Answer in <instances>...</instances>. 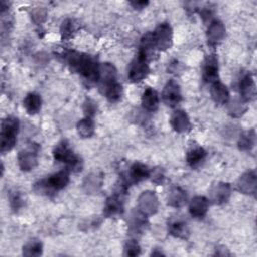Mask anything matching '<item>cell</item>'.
<instances>
[{
    "label": "cell",
    "instance_id": "6da1fadb",
    "mask_svg": "<svg viewBox=\"0 0 257 257\" xmlns=\"http://www.w3.org/2000/svg\"><path fill=\"white\" fill-rule=\"evenodd\" d=\"M65 58L71 70L79 73L86 81H98L100 65L91 56L76 51H68Z\"/></svg>",
    "mask_w": 257,
    "mask_h": 257
},
{
    "label": "cell",
    "instance_id": "7a4b0ae2",
    "mask_svg": "<svg viewBox=\"0 0 257 257\" xmlns=\"http://www.w3.org/2000/svg\"><path fill=\"white\" fill-rule=\"evenodd\" d=\"M19 122L14 116H7L2 120L0 132L1 152L4 154L13 149L16 143Z\"/></svg>",
    "mask_w": 257,
    "mask_h": 257
},
{
    "label": "cell",
    "instance_id": "3957f363",
    "mask_svg": "<svg viewBox=\"0 0 257 257\" xmlns=\"http://www.w3.org/2000/svg\"><path fill=\"white\" fill-rule=\"evenodd\" d=\"M69 182L68 170H60L47 179L39 181L35 184V190L39 193H53L62 190Z\"/></svg>",
    "mask_w": 257,
    "mask_h": 257
},
{
    "label": "cell",
    "instance_id": "277c9868",
    "mask_svg": "<svg viewBox=\"0 0 257 257\" xmlns=\"http://www.w3.org/2000/svg\"><path fill=\"white\" fill-rule=\"evenodd\" d=\"M53 157L56 161L65 163L71 171H78L81 169V160L73 154L69 145L65 141H62L55 146L53 150Z\"/></svg>",
    "mask_w": 257,
    "mask_h": 257
},
{
    "label": "cell",
    "instance_id": "5b68a950",
    "mask_svg": "<svg viewBox=\"0 0 257 257\" xmlns=\"http://www.w3.org/2000/svg\"><path fill=\"white\" fill-rule=\"evenodd\" d=\"M148 58L142 53H138L136 58L132 61L128 69V78L133 82L143 80L149 73L150 68L148 65Z\"/></svg>",
    "mask_w": 257,
    "mask_h": 257
},
{
    "label": "cell",
    "instance_id": "8992f818",
    "mask_svg": "<svg viewBox=\"0 0 257 257\" xmlns=\"http://www.w3.org/2000/svg\"><path fill=\"white\" fill-rule=\"evenodd\" d=\"M153 37L156 45V49L167 50L172 45L173 32L172 28L168 23L160 24L153 32Z\"/></svg>",
    "mask_w": 257,
    "mask_h": 257
},
{
    "label": "cell",
    "instance_id": "52a82bcc",
    "mask_svg": "<svg viewBox=\"0 0 257 257\" xmlns=\"http://www.w3.org/2000/svg\"><path fill=\"white\" fill-rule=\"evenodd\" d=\"M38 147L35 145H29L18 153V165L22 171L33 170L37 165V153Z\"/></svg>",
    "mask_w": 257,
    "mask_h": 257
},
{
    "label": "cell",
    "instance_id": "ba28073f",
    "mask_svg": "<svg viewBox=\"0 0 257 257\" xmlns=\"http://www.w3.org/2000/svg\"><path fill=\"white\" fill-rule=\"evenodd\" d=\"M99 88L103 93L106 89L117 83V71L110 63H102L99 66Z\"/></svg>",
    "mask_w": 257,
    "mask_h": 257
},
{
    "label": "cell",
    "instance_id": "9c48e42d",
    "mask_svg": "<svg viewBox=\"0 0 257 257\" xmlns=\"http://www.w3.org/2000/svg\"><path fill=\"white\" fill-rule=\"evenodd\" d=\"M139 211L145 216L154 215L158 211L159 201L157 196L152 191L143 192L138 199Z\"/></svg>",
    "mask_w": 257,
    "mask_h": 257
},
{
    "label": "cell",
    "instance_id": "30bf717a",
    "mask_svg": "<svg viewBox=\"0 0 257 257\" xmlns=\"http://www.w3.org/2000/svg\"><path fill=\"white\" fill-rule=\"evenodd\" d=\"M162 98L165 104H167L168 106H171V107L176 106L182 99V94H181L179 84L174 80L168 81L163 89Z\"/></svg>",
    "mask_w": 257,
    "mask_h": 257
},
{
    "label": "cell",
    "instance_id": "8fae6325",
    "mask_svg": "<svg viewBox=\"0 0 257 257\" xmlns=\"http://www.w3.org/2000/svg\"><path fill=\"white\" fill-rule=\"evenodd\" d=\"M150 174H151V170L148 168L147 165L140 163V162H136L131 166L128 173L126 175L125 182L127 184L139 183V182L149 178Z\"/></svg>",
    "mask_w": 257,
    "mask_h": 257
},
{
    "label": "cell",
    "instance_id": "7c38bea8",
    "mask_svg": "<svg viewBox=\"0 0 257 257\" xmlns=\"http://www.w3.org/2000/svg\"><path fill=\"white\" fill-rule=\"evenodd\" d=\"M218 59L216 55H208L204 62L203 68V79L207 83H214L218 79Z\"/></svg>",
    "mask_w": 257,
    "mask_h": 257
},
{
    "label": "cell",
    "instance_id": "4fadbf2b",
    "mask_svg": "<svg viewBox=\"0 0 257 257\" xmlns=\"http://www.w3.org/2000/svg\"><path fill=\"white\" fill-rule=\"evenodd\" d=\"M171 125L172 127L180 134L187 133L191 130V122L184 110L177 109L173 112L171 116Z\"/></svg>",
    "mask_w": 257,
    "mask_h": 257
},
{
    "label": "cell",
    "instance_id": "5bb4252c",
    "mask_svg": "<svg viewBox=\"0 0 257 257\" xmlns=\"http://www.w3.org/2000/svg\"><path fill=\"white\" fill-rule=\"evenodd\" d=\"M209 209V201L203 196H196L190 201L189 212L194 218H204Z\"/></svg>",
    "mask_w": 257,
    "mask_h": 257
},
{
    "label": "cell",
    "instance_id": "9a60e30c",
    "mask_svg": "<svg viewBox=\"0 0 257 257\" xmlns=\"http://www.w3.org/2000/svg\"><path fill=\"white\" fill-rule=\"evenodd\" d=\"M225 32H226L225 26L220 20L215 19L211 21L207 30V37H208L209 43L211 44L219 43L224 38Z\"/></svg>",
    "mask_w": 257,
    "mask_h": 257
},
{
    "label": "cell",
    "instance_id": "2e32d148",
    "mask_svg": "<svg viewBox=\"0 0 257 257\" xmlns=\"http://www.w3.org/2000/svg\"><path fill=\"white\" fill-rule=\"evenodd\" d=\"M123 210V204L119 194H113L107 198L104 207L103 214L106 217H113L120 214Z\"/></svg>",
    "mask_w": 257,
    "mask_h": 257
},
{
    "label": "cell",
    "instance_id": "e0dca14e",
    "mask_svg": "<svg viewBox=\"0 0 257 257\" xmlns=\"http://www.w3.org/2000/svg\"><path fill=\"white\" fill-rule=\"evenodd\" d=\"M240 92L244 100H252L256 95V86L254 79L250 73L245 74L239 83Z\"/></svg>",
    "mask_w": 257,
    "mask_h": 257
},
{
    "label": "cell",
    "instance_id": "ac0fdd59",
    "mask_svg": "<svg viewBox=\"0 0 257 257\" xmlns=\"http://www.w3.org/2000/svg\"><path fill=\"white\" fill-rule=\"evenodd\" d=\"M257 180L253 171L242 175L238 181V189L244 194H254L256 192Z\"/></svg>",
    "mask_w": 257,
    "mask_h": 257
},
{
    "label": "cell",
    "instance_id": "d6986e66",
    "mask_svg": "<svg viewBox=\"0 0 257 257\" xmlns=\"http://www.w3.org/2000/svg\"><path fill=\"white\" fill-rule=\"evenodd\" d=\"M211 96L213 100L218 104H225L229 101L230 94L226 85H224L219 80L212 83L211 86Z\"/></svg>",
    "mask_w": 257,
    "mask_h": 257
},
{
    "label": "cell",
    "instance_id": "ffe728a7",
    "mask_svg": "<svg viewBox=\"0 0 257 257\" xmlns=\"http://www.w3.org/2000/svg\"><path fill=\"white\" fill-rule=\"evenodd\" d=\"M207 152L200 146H193L187 152V163L192 168L199 167L206 159Z\"/></svg>",
    "mask_w": 257,
    "mask_h": 257
},
{
    "label": "cell",
    "instance_id": "44dd1931",
    "mask_svg": "<svg viewBox=\"0 0 257 257\" xmlns=\"http://www.w3.org/2000/svg\"><path fill=\"white\" fill-rule=\"evenodd\" d=\"M230 195H231V187L229 186V184L220 183L217 186H215L214 189L212 190L211 199L215 204L221 205L228 201Z\"/></svg>",
    "mask_w": 257,
    "mask_h": 257
},
{
    "label": "cell",
    "instance_id": "7402d4cb",
    "mask_svg": "<svg viewBox=\"0 0 257 257\" xmlns=\"http://www.w3.org/2000/svg\"><path fill=\"white\" fill-rule=\"evenodd\" d=\"M159 94L152 87H148L142 95V104L145 109L148 111H154L158 108L159 105Z\"/></svg>",
    "mask_w": 257,
    "mask_h": 257
},
{
    "label": "cell",
    "instance_id": "603a6c76",
    "mask_svg": "<svg viewBox=\"0 0 257 257\" xmlns=\"http://www.w3.org/2000/svg\"><path fill=\"white\" fill-rule=\"evenodd\" d=\"M187 195L180 187H173L168 194V204L175 208H180L186 204Z\"/></svg>",
    "mask_w": 257,
    "mask_h": 257
},
{
    "label": "cell",
    "instance_id": "cb8c5ba5",
    "mask_svg": "<svg viewBox=\"0 0 257 257\" xmlns=\"http://www.w3.org/2000/svg\"><path fill=\"white\" fill-rule=\"evenodd\" d=\"M23 105H24L26 111L29 114L37 113L41 108V97H40V95L35 93V92L28 93L25 96L24 100H23Z\"/></svg>",
    "mask_w": 257,
    "mask_h": 257
},
{
    "label": "cell",
    "instance_id": "d4e9b609",
    "mask_svg": "<svg viewBox=\"0 0 257 257\" xmlns=\"http://www.w3.org/2000/svg\"><path fill=\"white\" fill-rule=\"evenodd\" d=\"M169 233L177 238H187L189 229L186 222L181 219H174L169 223Z\"/></svg>",
    "mask_w": 257,
    "mask_h": 257
},
{
    "label": "cell",
    "instance_id": "484cf974",
    "mask_svg": "<svg viewBox=\"0 0 257 257\" xmlns=\"http://www.w3.org/2000/svg\"><path fill=\"white\" fill-rule=\"evenodd\" d=\"M77 133L81 138H89L94 133V122L92 117L85 116L84 118L80 119L76 124Z\"/></svg>",
    "mask_w": 257,
    "mask_h": 257
},
{
    "label": "cell",
    "instance_id": "4316f807",
    "mask_svg": "<svg viewBox=\"0 0 257 257\" xmlns=\"http://www.w3.org/2000/svg\"><path fill=\"white\" fill-rule=\"evenodd\" d=\"M255 141H256L255 131L251 130L249 132H246L239 139V142H238L239 149L242 151H249L254 147Z\"/></svg>",
    "mask_w": 257,
    "mask_h": 257
},
{
    "label": "cell",
    "instance_id": "83f0119b",
    "mask_svg": "<svg viewBox=\"0 0 257 257\" xmlns=\"http://www.w3.org/2000/svg\"><path fill=\"white\" fill-rule=\"evenodd\" d=\"M246 109H247V105L245 104L244 100L241 98H234L229 102V105H228L229 114L234 117H238L242 115L246 111Z\"/></svg>",
    "mask_w": 257,
    "mask_h": 257
},
{
    "label": "cell",
    "instance_id": "f1b7e54d",
    "mask_svg": "<svg viewBox=\"0 0 257 257\" xmlns=\"http://www.w3.org/2000/svg\"><path fill=\"white\" fill-rule=\"evenodd\" d=\"M42 254V244L38 240H30L23 246V255L39 256Z\"/></svg>",
    "mask_w": 257,
    "mask_h": 257
},
{
    "label": "cell",
    "instance_id": "f546056e",
    "mask_svg": "<svg viewBox=\"0 0 257 257\" xmlns=\"http://www.w3.org/2000/svg\"><path fill=\"white\" fill-rule=\"evenodd\" d=\"M145 217H147V216H145L141 212L133 216L131 223H130V230L133 233H140L142 230L145 229V226L147 224Z\"/></svg>",
    "mask_w": 257,
    "mask_h": 257
},
{
    "label": "cell",
    "instance_id": "4dcf8cb0",
    "mask_svg": "<svg viewBox=\"0 0 257 257\" xmlns=\"http://www.w3.org/2000/svg\"><path fill=\"white\" fill-rule=\"evenodd\" d=\"M122 94V86L120 83H115L114 85H112L111 87H109L108 89H106L103 92V95L108 99V101L110 102H116L120 99Z\"/></svg>",
    "mask_w": 257,
    "mask_h": 257
},
{
    "label": "cell",
    "instance_id": "1f68e13d",
    "mask_svg": "<svg viewBox=\"0 0 257 257\" xmlns=\"http://www.w3.org/2000/svg\"><path fill=\"white\" fill-rule=\"evenodd\" d=\"M101 186V178L95 174L87 176L84 182V188L86 192H97L98 188Z\"/></svg>",
    "mask_w": 257,
    "mask_h": 257
},
{
    "label": "cell",
    "instance_id": "d6a6232c",
    "mask_svg": "<svg viewBox=\"0 0 257 257\" xmlns=\"http://www.w3.org/2000/svg\"><path fill=\"white\" fill-rule=\"evenodd\" d=\"M75 31V24L74 21L71 19H65L60 27V32H61V36L64 39L70 38L72 36V34Z\"/></svg>",
    "mask_w": 257,
    "mask_h": 257
},
{
    "label": "cell",
    "instance_id": "836d02e7",
    "mask_svg": "<svg viewBox=\"0 0 257 257\" xmlns=\"http://www.w3.org/2000/svg\"><path fill=\"white\" fill-rule=\"evenodd\" d=\"M141 253V248L137 241L128 240L124 245V254L127 256H138Z\"/></svg>",
    "mask_w": 257,
    "mask_h": 257
},
{
    "label": "cell",
    "instance_id": "e575fe53",
    "mask_svg": "<svg viewBox=\"0 0 257 257\" xmlns=\"http://www.w3.org/2000/svg\"><path fill=\"white\" fill-rule=\"evenodd\" d=\"M31 17H32L34 22L41 23L45 19V17H46V11H45V9L43 7H36L32 11Z\"/></svg>",
    "mask_w": 257,
    "mask_h": 257
},
{
    "label": "cell",
    "instance_id": "d590c367",
    "mask_svg": "<svg viewBox=\"0 0 257 257\" xmlns=\"http://www.w3.org/2000/svg\"><path fill=\"white\" fill-rule=\"evenodd\" d=\"M96 108H97L96 103L93 100L86 99V101L84 102V105H83V111L86 116L92 117L94 115V113L96 112Z\"/></svg>",
    "mask_w": 257,
    "mask_h": 257
},
{
    "label": "cell",
    "instance_id": "8d00e7d4",
    "mask_svg": "<svg viewBox=\"0 0 257 257\" xmlns=\"http://www.w3.org/2000/svg\"><path fill=\"white\" fill-rule=\"evenodd\" d=\"M150 177L152 178V181L156 184H162L164 182V179H165V175H164L163 171L160 168L151 171Z\"/></svg>",
    "mask_w": 257,
    "mask_h": 257
},
{
    "label": "cell",
    "instance_id": "74e56055",
    "mask_svg": "<svg viewBox=\"0 0 257 257\" xmlns=\"http://www.w3.org/2000/svg\"><path fill=\"white\" fill-rule=\"evenodd\" d=\"M21 201H22V199L20 198L19 194L16 193V192H15V194H13V196H11V198H10V203H11V206H12L13 209H18V208L21 206V204H22Z\"/></svg>",
    "mask_w": 257,
    "mask_h": 257
},
{
    "label": "cell",
    "instance_id": "f35d334b",
    "mask_svg": "<svg viewBox=\"0 0 257 257\" xmlns=\"http://www.w3.org/2000/svg\"><path fill=\"white\" fill-rule=\"evenodd\" d=\"M131 4H132L135 8L141 9V8H144V6H146V5L148 4V2H147V1H137V2H132Z\"/></svg>",
    "mask_w": 257,
    "mask_h": 257
}]
</instances>
